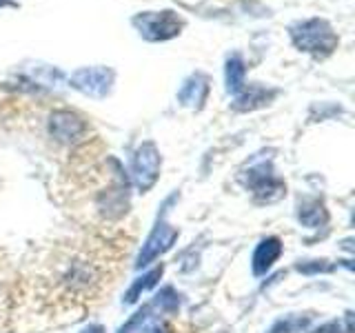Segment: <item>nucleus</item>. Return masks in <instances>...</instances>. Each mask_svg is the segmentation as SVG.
<instances>
[{"instance_id":"f257e3e1","label":"nucleus","mask_w":355,"mask_h":333,"mask_svg":"<svg viewBox=\"0 0 355 333\" xmlns=\"http://www.w3.org/2000/svg\"><path fill=\"white\" fill-rule=\"evenodd\" d=\"M291 38L297 49L315 56H327L338 47V36L333 33L329 22L320 18H311L293 25Z\"/></svg>"},{"instance_id":"f03ea898","label":"nucleus","mask_w":355,"mask_h":333,"mask_svg":"<svg viewBox=\"0 0 355 333\" xmlns=\"http://www.w3.org/2000/svg\"><path fill=\"white\" fill-rule=\"evenodd\" d=\"M160 176V151L153 142H142L131 158V180L140 194H147L158 182Z\"/></svg>"},{"instance_id":"7ed1b4c3","label":"nucleus","mask_w":355,"mask_h":333,"mask_svg":"<svg viewBox=\"0 0 355 333\" xmlns=\"http://www.w3.org/2000/svg\"><path fill=\"white\" fill-rule=\"evenodd\" d=\"M178 236H180V231H178L173 225H169L164 218H160L155 222L153 231L149 233V238L142 244V249L136 258V269H142V266H147L153 260H158L160 255H164L175 244Z\"/></svg>"},{"instance_id":"20e7f679","label":"nucleus","mask_w":355,"mask_h":333,"mask_svg":"<svg viewBox=\"0 0 355 333\" xmlns=\"http://www.w3.org/2000/svg\"><path fill=\"white\" fill-rule=\"evenodd\" d=\"M133 25L147 40H169L178 36L182 29V22L173 11H153V14H142L133 20Z\"/></svg>"},{"instance_id":"39448f33","label":"nucleus","mask_w":355,"mask_h":333,"mask_svg":"<svg viewBox=\"0 0 355 333\" xmlns=\"http://www.w3.org/2000/svg\"><path fill=\"white\" fill-rule=\"evenodd\" d=\"M69 83L85 96L105 98L111 85H114V71H109L107 67H85V69H78L69 78Z\"/></svg>"},{"instance_id":"423d86ee","label":"nucleus","mask_w":355,"mask_h":333,"mask_svg":"<svg viewBox=\"0 0 355 333\" xmlns=\"http://www.w3.org/2000/svg\"><path fill=\"white\" fill-rule=\"evenodd\" d=\"M247 187L255 194V198L266 200V203L277 200L284 194V182L273 173L271 164H266V162L251 166L247 173Z\"/></svg>"},{"instance_id":"0eeeda50","label":"nucleus","mask_w":355,"mask_h":333,"mask_svg":"<svg viewBox=\"0 0 355 333\" xmlns=\"http://www.w3.org/2000/svg\"><path fill=\"white\" fill-rule=\"evenodd\" d=\"M87 131V125L85 120L73 114V111H67V109H60V111H53L49 116V133L58 140V142H76L85 136Z\"/></svg>"},{"instance_id":"6e6552de","label":"nucleus","mask_w":355,"mask_h":333,"mask_svg":"<svg viewBox=\"0 0 355 333\" xmlns=\"http://www.w3.org/2000/svg\"><path fill=\"white\" fill-rule=\"evenodd\" d=\"M282 255V240L280 238H264L260 240V244L255 247L253 251V258H251V269L255 275H264L271 271V266L277 262V258Z\"/></svg>"},{"instance_id":"1a4fd4ad","label":"nucleus","mask_w":355,"mask_h":333,"mask_svg":"<svg viewBox=\"0 0 355 333\" xmlns=\"http://www.w3.org/2000/svg\"><path fill=\"white\" fill-rule=\"evenodd\" d=\"M118 333H169V329L158 316H153V307H142L118 329Z\"/></svg>"},{"instance_id":"9d476101","label":"nucleus","mask_w":355,"mask_h":333,"mask_svg":"<svg viewBox=\"0 0 355 333\" xmlns=\"http://www.w3.org/2000/svg\"><path fill=\"white\" fill-rule=\"evenodd\" d=\"M207 94H209V83L205 76H191L189 80L182 85V89L178 92V100H180L182 105L187 107H196L200 109L202 103L207 100Z\"/></svg>"},{"instance_id":"9b49d317","label":"nucleus","mask_w":355,"mask_h":333,"mask_svg":"<svg viewBox=\"0 0 355 333\" xmlns=\"http://www.w3.org/2000/svg\"><path fill=\"white\" fill-rule=\"evenodd\" d=\"M162 273H164V266L160 264V266H155V269L142 273L140 278H136V280H133V284L129 287V291L125 293V300H122V302H125V305H136L138 300L142 298V293H147L149 289H153L155 284H158Z\"/></svg>"},{"instance_id":"f8f14e48","label":"nucleus","mask_w":355,"mask_h":333,"mask_svg":"<svg viewBox=\"0 0 355 333\" xmlns=\"http://www.w3.org/2000/svg\"><path fill=\"white\" fill-rule=\"evenodd\" d=\"M297 220L309 229H318L322 225H327L329 211L324 209V205H322L320 200H304V203H300L297 207Z\"/></svg>"},{"instance_id":"ddd939ff","label":"nucleus","mask_w":355,"mask_h":333,"mask_svg":"<svg viewBox=\"0 0 355 333\" xmlns=\"http://www.w3.org/2000/svg\"><path fill=\"white\" fill-rule=\"evenodd\" d=\"M271 98H273V92H266L264 87L251 85L249 89H242V92L236 96V103H233V107H236L238 111H251V109L269 105Z\"/></svg>"},{"instance_id":"4468645a","label":"nucleus","mask_w":355,"mask_h":333,"mask_svg":"<svg viewBox=\"0 0 355 333\" xmlns=\"http://www.w3.org/2000/svg\"><path fill=\"white\" fill-rule=\"evenodd\" d=\"M100 211L107 216V218H120L122 214H127V207H129V200H127V194L125 189L118 187V189H111L107 191V196L100 200Z\"/></svg>"},{"instance_id":"2eb2a0df","label":"nucleus","mask_w":355,"mask_h":333,"mask_svg":"<svg viewBox=\"0 0 355 333\" xmlns=\"http://www.w3.org/2000/svg\"><path fill=\"white\" fill-rule=\"evenodd\" d=\"M244 62L240 56H231L227 60V89L229 94L238 96L242 89H244Z\"/></svg>"},{"instance_id":"dca6fc26","label":"nucleus","mask_w":355,"mask_h":333,"mask_svg":"<svg viewBox=\"0 0 355 333\" xmlns=\"http://www.w3.org/2000/svg\"><path fill=\"white\" fill-rule=\"evenodd\" d=\"M153 307H158L162 314H178V309H180V296L175 293L173 287H164L162 291L155 296Z\"/></svg>"},{"instance_id":"f3484780","label":"nucleus","mask_w":355,"mask_h":333,"mask_svg":"<svg viewBox=\"0 0 355 333\" xmlns=\"http://www.w3.org/2000/svg\"><path fill=\"white\" fill-rule=\"evenodd\" d=\"M306 325H309V318H286V320L275 322L269 333H295L300 329H304Z\"/></svg>"},{"instance_id":"a211bd4d","label":"nucleus","mask_w":355,"mask_h":333,"mask_svg":"<svg viewBox=\"0 0 355 333\" xmlns=\"http://www.w3.org/2000/svg\"><path fill=\"white\" fill-rule=\"evenodd\" d=\"M295 269L300 273L313 275V273H329V271H333V264H329V260H306V262L295 264Z\"/></svg>"},{"instance_id":"6ab92c4d","label":"nucleus","mask_w":355,"mask_h":333,"mask_svg":"<svg viewBox=\"0 0 355 333\" xmlns=\"http://www.w3.org/2000/svg\"><path fill=\"white\" fill-rule=\"evenodd\" d=\"M311 333H344V331H342V325H340V322H327V325H322V327L313 329Z\"/></svg>"},{"instance_id":"aec40b11","label":"nucleus","mask_w":355,"mask_h":333,"mask_svg":"<svg viewBox=\"0 0 355 333\" xmlns=\"http://www.w3.org/2000/svg\"><path fill=\"white\" fill-rule=\"evenodd\" d=\"M80 333H105V329L100 327V325H89V327H85Z\"/></svg>"}]
</instances>
